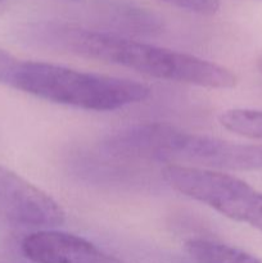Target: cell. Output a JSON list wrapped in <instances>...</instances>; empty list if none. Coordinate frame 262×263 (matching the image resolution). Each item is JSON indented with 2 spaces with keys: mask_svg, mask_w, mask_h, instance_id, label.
<instances>
[{
  "mask_svg": "<svg viewBox=\"0 0 262 263\" xmlns=\"http://www.w3.org/2000/svg\"><path fill=\"white\" fill-rule=\"evenodd\" d=\"M22 41L133 69L139 73L210 89H231L235 73L215 62L61 21H36L20 30Z\"/></svg>",
  "mask_w": 262,
  "mask_h": 263,
  "instance_id": "1",
  "label": "cell"
},
{
  "mask_svg": "<svg viewBox=\"0 0 262 263\" xmlns=\"http://www.w3.org/2000/svg\"><path fill=\"white\" fill-rule=\"evenodd\" d=\"M113 156L205 170H262V145L240 144L161 122L128 126L103 144Z\"/></svg>",
  "mask_w": 262,
  "mask_h": 263,
  "instance_id": "2",
  "label": "cell"
},
{
  "mask_svg": "<svg viewBox=\"0 0 262 263\" xmlns=\"http://www.w3.org/2000/svg\"><path fill=\"white\" fill-rule=\"evenodd\" d=\"M4 85L48 102L97 112L136 104L151 95L145 84L133 80L17 57Z\"/></svg>",
  "mask_w": 262,
  "mask_h": 263,
  "instance_id": "3",
  "label": "cell"
},
{
  "mask_svg": "<svg viewBox=\"0 0 262 263\" xmlns=\"http://www.w3.org/2000/svg\"><path fill=\"white\" fill-rule=\"evenodd\" d=\"M162 176L176 192L262 231V193L243 180L215 170L176 164L163 166Z\"/></svg>",
  "mask_w": 262,
  "mask_h": 263,
  "instance_id": "4",
  "label": "cell"
},
{
  "mask_svg": "<svg viewBox=\"0 0 262 263\" xmlns=\"http://www.w3.org/2000/svg\"><path fill=\"white\" fill-rule=\"evenodd\" d=\"M30 228L63 225L66 213L50 197L15 172L0 166V221Z\"/></svg>",
  "mask_w": 262,
  "mask_h": 263,
  "instance_id": "5",
  "label": "cell"
},
{
  "mask_svg": "<svg viewBox=\"0 0 262 263\" xmlns=\"http://www.w3.org/2000/svg\"><path fill=\"white\" fill-rule=\"evenodd\" d=\"M21 248L35 263H126L81 236L54 229L28 234Z\"/></svg>",
  "mask_w": 262,
  "mask_h": 263,
  "instance_id": "6",
  "label": "cell"
},
{
  "mask_svg": "<svg viewBox=\"0 0 262 263\" xmlns=\"http://www.w3.org/2000/svg\"><path fill=\"white\" fill-rule=\"evenodd\" d=\"M97 9L105 22L120 30L135 33L161 31L163 22L152 10L128 0H97Z\"/></svg>",
  "mask_w": 262,
  "mask_h": 263,
  "instance_id": "7",
  "label": "cell"
},
{
  "mask_svg": "<svg viewBox=\"0 0 262 263\" xmlns=\"http://www.w3.org/2000/svg\"><path fill=\"white\" fill-rule=\"evenodd\" d=\"M185 249L195 263H262V259L243 249L207 239L188 240Z\"/></svg>",
  "mask_w": 262,
  "mask_h": 263,
  "instance_id": "8",
  "label": "cell"
},
{
  "mask_svg": "<svg viewBox=\"0 0 262 263\" xmlns=\"http://www.w3.org/2000/svg\"><path fill=\"white\" fill-rule=\"evenodd\" d=\"M221 126L240 136L262 141V110L235 108L222 112L218 117Z\"/></svg>",
  "mask_w": 262,
  "mask_h": 263,
  "instance_id": "9",
  "label": "cell"
},
{
  "mask_svg": "<svg viewBox=\"0 0 262 263\" xmlns=\"http://www.w3.org/2000/svg\"><path fill=\"white\" fill-rule=\"evenodd\" d=\"M162 3L198 14L211 15L220 9V0H159Z\"/></svg>",
  "mask_w": 262,
  "mask_h": 263,
  "instance_id": "10",
  "label": "cell"
},
{
  "mask_svg": "<svg viewBox=\"0 0 262 263\" xmlns=\"http://www.w3.org/2000/svg\"><path fill=\"white\" fill-rule=\"evenodd\" d=\"M14 58L15 57L10 54L9 51L0 48V84L4 85L8 73H9L10 67H12L13 62H14Z\"/></svg>",
  "mask_w": 262,
  "mask_h": 263,
  "instance_id": "11",
  "label": "cell"
},
{
  "mask_svg": "<svg viewBox=\"0 0 262 263\" xmlns=\"http://www.w3.org/2000/svg\"><path fill=\"white\" fill-rule=\"evenodd\" d=\"M257 67H258V69H259V71L262 72V55L259 57L258 59H257Z\"/></svg>",
  "mask_w": 262,
  "mask_h": 263,
  "instance_id": "12",
  "label": "cell"
},
{
  "mask_svg": "<svg viewBox=\"0 0 262 263\" xmlns=\"http://www.w3.org/2000/svg\"><path fill=\"white\" fill-rule=\"evenodd\" d=\"M5 4H7V0H0V12H2L3 8L5 7Z\"/></svg>",
  "mask_w": 262,
  "mask_h": 263,
  "instance_id": "13",
  "label": "cell"
},
{
  "mask_svg": "<svg viewBox=\"0 0 262 263\" xmlns=\"http://www.w3.org/2000/svg\"><path fill=\"white\" fill-rule=\"evenodd\" d=\"M66 2H81V0H66Z\"/></svg>",
  "mask_w": 262,
  "mask_h": 263,
  "instance_id": "14",
  "label": "cell"
}]
</instances>
